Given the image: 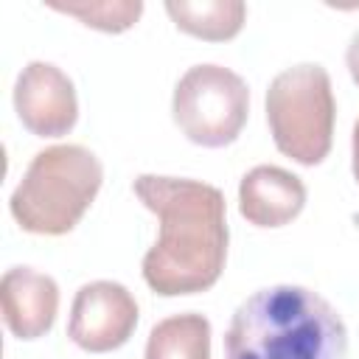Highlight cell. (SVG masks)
Returning <instances> with one entry per match:
<instances>
[{
    "label": "cell",
    "instance_id": "obj_1",
    "mask_svg": "<svg viewBox=\"0 0 359 359\" xmlns=\"http://www.w3.org/2000/svg\"><path fill=\"white\" fill-rule=\"evenodd\" d=\"M135 196L157 216L160 236L143 255V280L163 297L208 292L227 261V210L219 188L182 180L140 174Z\"/></svg>",
    "mask_w": 359,
    "mask_h": 359
},
{
    "label": "cell",
    "instance_id": "obj_2",
    "mask_svg": "<svg viewBox=\"0 0 359 359\" xmlns=\"http://www.w3.org/2000/svg\"><path fill=\"white\" fill-rule=\"evenodd\" d=\"M348 328L339 311L306 286H269L230 317L224 359H345Z\"/></svg>",
    "mask_w": 359,
    "mask_h": 359
},
{
    "label": "cell",
    "instance_id": "obj_3",
    "mask_svg": "<svg viewBox=\"0 0 359 359\" xmlns=\"http://www.w3.org/2000/svg\"><path fill=\"white\" fill-rule=\"evenodd\" d=\"M101 182L104 168L90 149L76 143L50 146L34 154L8 208L25 233L65 236L81 222Z\"/></svg>",
    "mask_w": 359,
    "mask_h": 359
},
{
    "label": "cell",
    "instance_id": "obj_4",
    "mask_svg": "<svg viewBox=\"0 0 359 359\" xmlns=\"http://www.w3.org/2000/svg\"><path fill=\"white\" fill-rule=\"evenodd\" d=\"M334 90L323 65H294L278 73L266 90V123L280 154L300 165H317L331 151Z\"/></svg>",
    "mask_w": 359,
    "mask_h": 359
},
{
    "label": "cell",
    "instance_id": "obj_5",
    "mask_svg": "<svg viewBox=\"0 0 359 359\" xmlns=\"http://www.w3.org/2000/svg\"><path fill=\"white\" fill-rule=\"evenodd\" d=\"M180 132L205 149L230 146L250 115V90L238 73L222 65H194L174 87L171 101Z\"/></svg>",
    "mask_w": 359,
    "mask_h": 359
},
{
    "label": "cell",
    "instance_id": "obj_6",
    "mask_svg": "<svg viewBox=\"0 0 359 359\" xmlns=\"http://www.w3.org/2000/svg\"><path fill=\"white\" fill-rule=\"evenodd\" d=\"M137 325V303L132 292L115 280L84 283L70 309L67 337L90 353L121 348Z\"/></svg>",
    "mask_w": 359,
    "mask_h": 359
},
{
    "label": "cell",
    "instance_id": "obj_7",
    "mask_svg": "<svg viewBox=\"0 0 359 359\" xmlns=\"http://www.w3.org/2000/svg\"><path fill=\"white\" fill-rule=\"evenodd\" d=\"M14 109L36 137H62L76 126L79 101L73 81L50 62H31L14 84Z\"/></svg>",
    "mask_w": 359,
    "mask_h": 359
},
{
    "label": "cell",
    "instance_id": "obj_8",
    "mask_svg": "<svg viewBox=\"0 0 359 359\" xmlns=\"http://www.w3.org/2000/svg\"><path fill=\"white\" fill-rule=\"evenodd\" d=\"M0 306L6 328L17 339H36L53 328L59 311V286L45 272L11 266L0 280Z\"/></svg>",
    "mask_w": 359,
    "mask_h": 359
},
{
    "label": "cell",
    "instance_id": "obj_9",
    "mask_svg": "<svg viewBox=\"0 0 359 359\" xmlns=\"http://www.w3.org/2000/svg\"><path fill=\"white\" fill-rule=\"evenodd\" d=\"M306 185L280 165H255L241 177L238 210L255 227H283L300 216Z\"/></svg>",
    "mask_w": 359,
    "mask_h": 359
},
{
    "label": "cell",
    "instance_id": "obj_10",
    "mask_svg": "<svg viewBox=\"0 0 359 359\" xmlns=\"http://www.w3.org/2000/svg\"><path fill=\"white\" fill-rule=\"evenodd\" d=\"M165 11L180 31L208 42L233 39L247 20L241 0H168Z\"/></svg>",
    "mask_w": 359,
    "mask_h": 359
},
{
    "label": "cell",
    "instance_id": "obj_11",
    "mask_svg": "<svg viewBox=\"0 0 359 359\" xmlns=\"http://www.w3.org/2000/svg\"><path fill=\"white\" fill-rule=\"evenodd\" d=\"M146 359H210V323L196 311L160 320L149 334Z\"/></svg>",
    "mask_w": 359,
    "mask_h": 359
},
{
    "label": "cell",
    "instance_id": "obj_12",
    "mask_svg": "<svg viewBox=\"0 0 359 359\" xmlns=\"http://www.w3.org/2000/svg\"><path fill=\"white\" fill-rule=\"evenodd\" d=\"M53 11H62L67 17L81 20L90 28L107 31V34H121L137 22L143 14L140 0H104V3H48Z\"/></svg>",
    "mask_w": 359,
    "mask_h": 359
},
{
    "label": "cell",
    "instance_id": "obj_13",
    "mask_svg": "<svg viewBox=\"0 0 359 359\" xmlns=\"http://www.w3.org/2000/svg\"><path fill=\"white\" fill-rule=\"evenodd\" d=\"M345 62H348V70L353 76V81L359 84V31L353 34L351 45H348V53H345Z\"/></svg>",
    "mask_w": 359,
    "mask_h": 359
},
{
    "label": "cell",
    "instance_id": "obj_14",
    "mask_svg": "<svg viewBox=\"0 0 359 359\" xmlns=\"http://www.w3.org/2000/svg\"><path fill=\"white\" fill-rule=\"evenodd\" d=\"M353 177L359 182V121L353 126Z\"/></svg>",
    "mask_w": 359,
    "mask_h": 359
}]
</instances>
